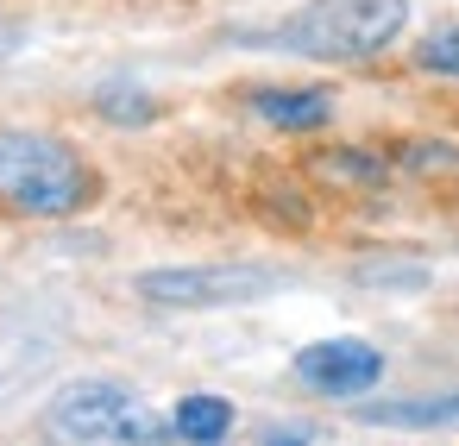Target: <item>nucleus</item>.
I'll use <instances>...</instances> for the list:
<instances>
[{"mask_svg":"<svg viewBox=\"0 0 459 446\" xmlns=\"http://www.w3.org/2000/svg\"><path fill=\"white\" fill-rule=\"evenodd\" d=\"M13 39H20L13 26H0V57H7V51H13Z\"/></svg>","mask_w":459,"mask_h":446,"instance_id":"nucleus-14","label":"nucleus"},{"mask_svg":"<svg viewBox=\"0 0 459 446\" xmlns=\"http://www.w3.org/2000/svg\"><path fill=\"white\" fill-rule=\"evenodd\" d=\"M359 283H403V289H421L428 270H421V264H365Z\"/></svg>","mask_w":459,"mask_h":446,"instance_id":"nucleus-12","label":"nucleus"},{"mask_svg":"<svg viewBox=\"0 0 459 446\" xmlns=\"http://www.w3.org/2000/svg\"><path fill=\"white\" fill-rule=\"evenodd\" d=\"M409 170H459V151H440V145H409Z\"/></svg>","mask_w":459,"mask_h":446,"instance_id":"nucleus-13","label":"nucleus"},{"mask_svg":"<svg viewBox=\"0 0 459 446\" xmlns=\"http://www.w3.org/2000/svg\"><path fill=\"white\" fill-rule=\"evenodd\" d=\"M170 427H177L183 440H202V446H208V440H227V433H233V408H227L221 396H183Z\"/></svg>","mask_w":459,"mask_h":446,"instance_id":"nucleus-8","label":"nucleus"},{"mask_svg":"<svg viewBox=\"0 0 459 446\" xmlns=\"http://www.w3.org/2000/svg\"><path fill=\"white\" fill-rule=\"evenodd\" d=\"M415 64L428 70V76H459V26H446V32H434L421 51H415Z\"/></svg>","mask_w":459,"mask_h":446,"instance_id":"nucleus-11","label":"nucleus"},{"mask_svg":"<svg viewBox=\"0 0 459 446\" xmlns=\"http://www.w3.org/2000/svg\"><path fill=\"white\" fill-rule=\"evenodd\" d=\"M252 107H258L271 126H290V133H315V126H327V114H333V101H327L321 89H258Z\"/></svg>","mask_w":459,"mask_h":446,"instance_id":"nucleus-6","label":"nucleus"},{"mask_svg":"<svg viewBox=\"0 0 459 446\" xmlns=\"http://www.w3.org/2000/svg\"><path fill=\"white\" fill-rule=\"evenodd\" d=\"M283 283L271 264H189V270H145L139 296L158 308H227V302H258Z\"/></svg>","mask_w":459,"mask_h":446,"instance_id":"nucleus-3","label":"nucleus"},{"mask_svg":"<svg viewBox=\"0 0 459 446\" xmlns=\"http://www.w3.org/2000/svg\"><path fill=\"white\" fill-rule=\"evenodd\" d=\"M365 427H459V390L453 396H415V402H365Z\"/></svg>","mask_w":459,"mask_h":446,"instance_id":"nucleus-7","label":"nucleus"},{"mask_svg":"<svg viewBox=\"0 0 459 446\" xmlns=\"http://www.w3.org/2000/svg\"><path fill=\"white\" fill-rule=\"evenodd\" d=\"M95 107L108 114V120H120V126H145L158 107H152V95L145 89H126V82H108L101 95H95Z\"/></svg>","mask_w":459,"mask_h":446,"instance_id":"nucleus-10","label":"nucleus"},{"mask_svg":"<svg viewBox=\"0 0 459 446\" xmlns=\"http://www.w3.org/2000/svg\"><path fill=\"white\" fill-rule=\"evenodd\" d=\"M409 20V0H315L277 39L302 57H371L384 51Z\"/></svg>","mask_w":459,"mask_h":446,"instance_id":"nucleus-2","label":"nucleus"},{"mask_svg":"<svg viewBox=\"0 0 459 446\" xmlns=\"http://www.w3.org/2000/svg\"><path fill=\"white\" fill-rule=\"evenodd\" d=\"M51 427L64 440H152L158 421L139 408L126 383H70L51 402Z\"/></svg>","mask_w":459,"mask_h":446,"instance_id":"nucleus-4","label":"nucleus"},{"mask_svg":"<svg viewBox=\"0 0 459 446\" xmlns=\"http://www.w3.org/2000/svg\"><path fill=\"white\" fill-rule=\"evenodd\" d=\"M296 377L327 390V396H359L384 377V352L365 346V339H321V346L296 352Z\"/></svg>","mask_w":459,"mask_h":446,"instance_id":"nucleus-5","label":"nucleus"},{"mask_svg":"<svg viewBox=\"0 0 459 446\" xmlns=\"http://www.w3.org/2000/svg\"><path fill=\"white\" fill-rule=\"evenodd\" d=\"M315 176L346 183V189H377L390 170H384V158H365V151H315Z\"/></svg>","mask_w":459,"mask_h":446,"instance_id":"nucleus-9","label":"nucleus"},{"mask_svg":"<svg viewBox=\"0 0 459 446\" xmlns=\"http://www.w3.org/2000/svg\"><path fill=\"white\" fill-rule=\"evenodd\" d=\"M0 195L26 214H76L95 195V176L64 139L0 133Z\"/></svg>","mask_w":459,"mask_h":446,"instance_id":"nucleus-1","label":"nucleus"}]
</instances>
